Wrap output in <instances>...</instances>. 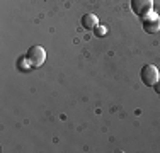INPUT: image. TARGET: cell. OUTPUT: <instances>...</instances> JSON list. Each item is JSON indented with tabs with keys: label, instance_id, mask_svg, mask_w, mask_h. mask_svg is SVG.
Listing matches in <instances>:
<instances>
[{
	"label": "cell",
	"instance_id": "cell-3",
	"mask_svg": "<svg viewBox=\"0 0 160 153\" xmlns=\"http://www.w3.org/2000/svg\"><path fill=\"white\" fill-rule=\"evenodd\" d=\"M140 76H142V82L145 83V85H148V87H153L155 83L160 80L158 68L153 67V65H145V67L142 68V73H140Z\"/></svg>",
	"mask_w": 160,
	"mask_h": 153
},
{
	"label": "cell",
	"instance_id": "cell-1",
	"mask_svg": "<svg viewBox=\"0 0 160 153\" xmlns=\"http://www.w3.org/2000/svg\"><path fill=\"white\" fill-rule=\"evenodd\" d=\"M46 60V51L41 46H31L26 53V61L29 63V67H41Z\"/></svg>",
	"mask_w": 160,
	"mask_h": 153
},
{
	"label": "cell",
	"instance_id": "cell-6",
	"mask_svg": "<svg viewBox=\"0 0 160 153\" xmlns=\"http://www.w3.org/2000/svg\"><path fill=\"white\" fill-rule=\"evenodd\" d=\"M108 27H106V26H97L96 29H94V34H96L97 37H102V36H106V34H108Z\"/></svg>",
	"mask_w": 160,
	"mask_h": 153
},
{
	"label": "cell",
	"instance_id": "cell-2",
	"mask_svg": "<svg viewBox=\"0 0 160 153\" xmlns=\"http://www.w3.org/2000/svg\"><path fill=\"white\" fill-rule=\"evenodd\" d=\"M129 3H131L133 14H136L142 19L152 14V10H153V0H129Z\"/></svg>",
	"mask_w": 160,
	"mask_h": 153
},
{
	"label": "cell",
	"instance_id": "cell-7",
	"mask_svg": "<svg viewBox=\"0 0 160 153\" xmlns=\"http://www.w3.org/2000/svg\"><path fill=\"white\" fill-rule=\"evenodd\" d=\"M153 90L157 92V95H160V80H158V82H157V83H155V85H153Z\"/></svg>",
	"mask_w": 160,
	"mask_h": 153
},
{
	"label": "cell",
	"instance_id": "cell-4",
	"mask_svg": "<svg viewBox=\"0 0 160 153\" xmlns=\"http://www.w3.org/2000/svg\"><path fill=\"white\" fill-rule=\"evenodd\" d=\"M143 29L150 34H155L160 31V17L157 14H148L147 17H143Z\"/></svg>",
	"mask_w": 160,
	"mask_h": 153
},
{
	"label": "cell",
	"instance_id": "cell-5",
	"mask_svg": "<svg viewBox=\"0 0 160 153\" xmlns=\"http://www.w3.org/2000/svg\"><path fill=\"white\" fill-rule=\"evenodd\" d=\"M80 24H82L83 29L90 31V29H96V27H97V26H99V21H97V17H96L94 14H83Z\"/></svg>",
	"mask_w": 160,
	"mask_h": 153
}]
</instances>
